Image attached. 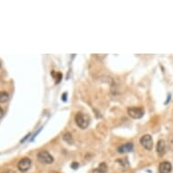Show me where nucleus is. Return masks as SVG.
<instances>
[{
    "label": "nucleus",
    "mask_w": 173,
    "mask_h": 173,
    "mask_svg": "<svg viewBox=\"0 0 173 173\" xmlns=\"http://www.w3.org/2000/svg\"><path fill=\"white\" fill-rule=\"evenodd\" d=\"M168 149L173 151V134L169 135L168 140Z\"/></svg>",
    "instance_id": "12"
},
{
    "label": "nucleus",
    "mask_w": 173,
    "mask_h": 173,
    "mask_svg": "<svg viewBox=\"0 0 173 173\" xmlns=\"http://www.w3.org/2000/svg\"><path fill=\"white\" fill-rule=\"evenodd\" d=\"M128 115L132 119H141L144 115V110L141 107H130L127 110Z\"/></svg>",
    "instance_id": "3"
},
{
    "label": "nucleus",
    "mask_w": 173,
    "mask_h": 173,
    "mask_svg": "<svg viewBox=\"0 0 173 173\" xmlns=\"http://www.w3.org/2000/svg\"><path fill=\"white\" fill-rule=\"evenodd\" d=\"M66 96H67V94H63V102H65V101H66Z\"/></svg>",
    "instance_id": "15"
},
{
    "label": "nucleus",
    "mask_w": 173,
    "mask_h": 173,
    "mask_svg": "<svg viewBox=\"0 0 173 173\" xmlns=\"http://www.w3.org/2000/svg\"><path fill=\"white\" fill-rule=\"evenodd\" d=\"M53 173H58V172H53Z\"/></svg>",
    "instance_id": "16"
},
{
    "label": "nucleus",
    "mask_w": 173,
    "mask_h": 173,
    "mask_svg": "<svg viewBox=\"0 0 173 173\" xmlns=\"http://www.w3.org/2000/svg\"><path fill=\"white\" fill-rule=\"evenodd\" d=\"M107 169H108V167L106 163L103 162V163H100L99 166L93 170V173H106Z\"/></svg>",
    "instance_id": "9"
},
{
    "label": "nucleus",
    "mask_w": 173,
    "mask_h": 173,
    "mask_svg": "<svg viewBox=\"0 0 173 173\" xmlns=\"http://www.w3.org/2000/svg\"><path fill=\"white\" fill-rule=\"evenodd\" d=\"M140 142L144 149H146L147 150H151V149L153 147V141H152V138L150 134L143 135L140 139Z\"/></svg>",
    "instance_id": "4"
},
{
    "label": "nucleus",
    "mask_w": 173,
    "mask_h": 173,
    "mask_svg": "<svg viewBox=\"0 0 173 173\" xmlns=\"http://www.w3.org/2000/svg\"><path fill=\"white\" fill-rule=\"evenodd\" d=\"M133 149V144L132 142H127L125 144H122L121 146L118 147L117 150L119 153H126V152H130Z\"/></svg>",
    "instance_id": "7"
},
{
    "label": "nucleus",
    "mask_w": 173,
    "mask_h": 173,
    "mask_svg": "<svg viewBox=\"0 0 173 173\" xmlns=\"http://www.w3.org/2000/svg\"><path fill=\"white\" fill-rule=\"evenodd\" d=\"M9 99V95L7 92H0V103H4L6 102H8Z\"/></svg>",
    "instance_id": "10"
},
{
    "label": "nucleus",
    "mask_w": 173,
    "mask_h": 173,
    "mask_svg": "<svg viewBox=\"0 0 173 173\" xmlns=\"http://www.w3.org/2000/svg\"><path fill=\"white\" fill-rule=\"evenodd\" d=\"M74 121L77 124V126L79 128H81L82 130H84L86 129L88 126H89V123H90V118L88 115H86L84 113H78L75 117H74Z\"/></svg>",
    "instance_id": "1"
},
{
    "label": "nucleus",
    "mask_w": 173,
    "mask_h": 173,
    "mask_svg": "<svg viewBox=\"0 0 173 173\" xmlns=\"http://www.w3.org/2000/svg\"><path fill=\"white\" fill-rule=\"evenodd\" d=\"M4 113H4V110H3L1 107H0V119H1V118L4 116Z\"/></svg>",
    "instance_id": "14"
},
{
    "label": "nucleus",
    "mask_w": 173,
    "mask_h": 173,
    "mask_svg": "<svg viewBox=\"0 0 173 173\" xmlns=\"http://www.w3.org/2000/svg\"><path fill=\"white\" fill-rule=\"evenodd\" d=\"M157 153L159 156H163L166 153V143L163 140H159L157 142V147H156Z\"/></svg>",
    "instance_id": "8"
},
{
    "label": "nucleus",
    "mask_w": 173,
    "mask_h": 173,
    "mask_svg": "<svg viewBox=\"0 0 173 173\" xmlns=\"http://www.w3.org/2000/svg\"><path fill=\"white\" fill-rule=\"evenodd\" d=\"M63 140L67 142V143H69V144H71L72 142H73V138H72V134L70 133V132H66L65 134H63Z\"/></svg>",
    "instance_id": "11"
},
{
    "label": "nucleus",
    "mask_w": 173,
    "mask_h": 173,
    "mask_svg": "<svg viewBox=\"0 0 173 173\" xmlns=\"http://www.w3.org/2000/svg\"><path fill=\"white\" fill-rule=\"evenodd\" d=\"M37 159L44 164H51L54 162L53 156L46 150H41L37 154Z\"/></svg>",
    "instance_id": "2"
},
{
    "label": "nucleus",
    "mask_w": 173,
    "mask_h": 173,
    "mask_svg": "<svg viewBox=\"0 0 173 173\" xmlns=\"http://www.w3.org/2000/svg\"><path fill=\"white\" fill-rule=\"evenodd\" d=\"M0 66H1V63H0Z\"/></svg>",
    "instance_id": "17"
},
{
    "label": "nucleus",
    "mask_w": 173,
    "mask_h": 173,
    "mask_svg": "<svg viewBox=\"0 0 173 173\" xmlns=\"http://www.w3.org/2000/svg\"><path fill=\"white\" fill-rule=\"evenodd\" d=\"M73 168H74V169H76V168H79V164L77 163V162H73V163H72V166H71Z\"/></svg>",
    "instance_id": "13"
},
{
    "label": "nucleus",
    "mask_w": 173,
    "mask_h": 173,
    "mask_svg": "<svg viewBox=\"0 0 173 173\" xmlns=\"http://www.w3.org/2000/svg\"><path fill=\"white\" fill-rule=\"evenodd\" d=\"M31 164H32V161L30 159L28 158H24L22 159L21 160H19L18 164H17V168L18 169L21 171V172H26L30 167H31Z\"/></svg>",
    "instance_id": "5"
},
{
    "label": "nucleus",
    "mask_w": 173,
    "mask_h": 173,
    "mask_svg": "<svg viewBox=\"0 0 173 173\" xmlns=\"http://www.w3.org/2000/svg\"><path fill=\"white\" fill-rule=\"evenodd\" d=\"M172 170V165L169 161H162L159 165V173H170Z\"/></svg>",
    "instance_id": "6"
}]
</instances>
